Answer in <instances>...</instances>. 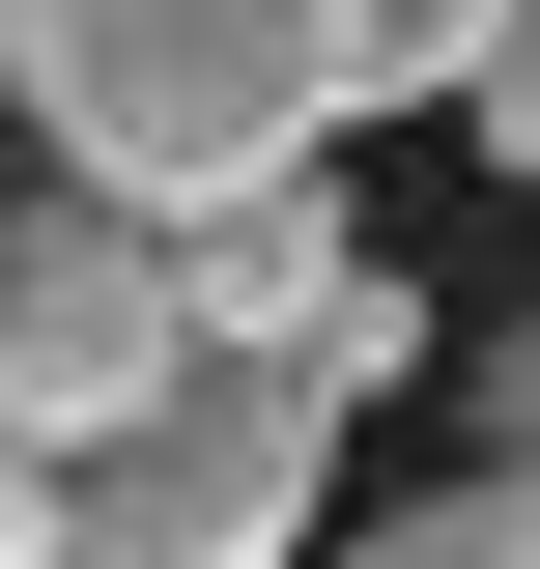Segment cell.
Segmentation results:
<instances>
[{"label":"cell","instance_id":"6","mask_svg":"<svg viewBox=\"0 0 540 569\" xmlns=\"http://www.w3.org/2000/svg\"><path fill=\"white\" fill-rule=\"evenodd\" d=\"M456 142H483V171H512V200H540V0H512V29H483V58H456Z\"/></svg>","mask_w":540,"mask_h":569},{"label":"cell","instance_id":"5","mask_svg":"<svg viewBox=\"0 0 540 569\" xmlns=\"http://www.w3.org/2000/svg\"><path fill=\"white\" fill-rule=\"evenodd\" d=\"M483 29H512V0H341V86H370V114H399V86H456Z\"/></svg>","mask_w":540,"mask_h":569},{"label":"cell","instance_id":"7","mask_svg":"<svg viewBox=\"0 0 540 569\" xmlns=\"http://www.w3.org/2000/svg\"><path fill=\"white\" fill-rule=\"evenodd\" d=\"M0 228H29V171H0Z\"/></svg>","mask_w":540,"mask_h":569},{"label":"cell","instance_id":"2","mask_svg":"<svg viewBox=\"0 0 540 569\" xmlns=\"http://www.w3.org/2000/svg\"><path fill=\"white\" fill-rule=\"evenodd\" d=\"M313 512H341V399L284 370H171L86 456L0 427V569H313Z\"/></svg>","mask_w":540,"mask_h":569},{"label":"cell","instance_id":"1","mask_svg":"<svg viewBox=\"0 0 540 569\" xmlns=\"http://www.w3.org/2000/svg\"><path fill=\"white\" fill-rule=\"evenodd\" d=\"M0 114L58 142L29 200L228 228V200H313V142L370 86H341V0H0Z\"/></svg>","mask_w":540,"mask_h":569},{"label":"cell","instance_id":"4","mask_svg":"<svg viewBox=\"0 0 540 569\" xmlns=\"http://www.w3.org/2000/svg\"><path fill=\"white\" fill-rule=\"evenodd\" d=\"M313 569H540V485H427V512H370V541H313Z\"/></svg>","mask_w":540,"mask_h":569},{"label":"cell","instance_id":"3","mask_svg":"<svg viewBox=\"0 0 540 569\" xmlns=\"http://www.w3.org/2000/svg\"><path fill=\"white\" fill-rule=\"evenodd\" d=\"M171 370H200V342H171V257H142L114 200H29V228H0V427H29V456L142 427Z\"/></svg>","mask_w":540,"mask_h":569}]
</instances>
